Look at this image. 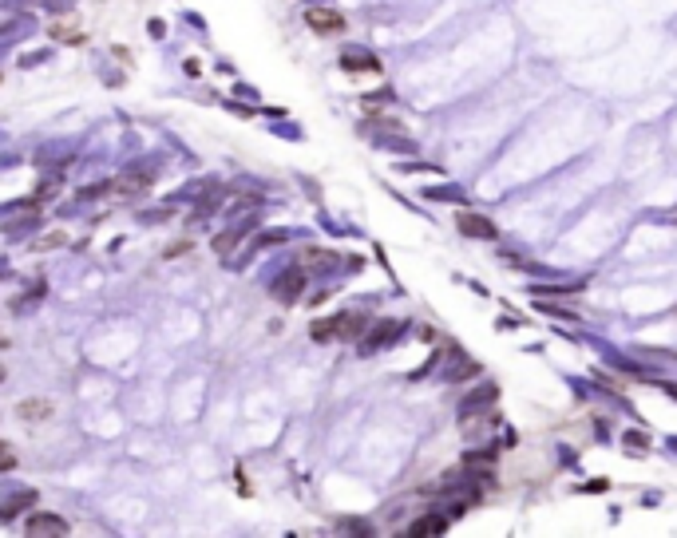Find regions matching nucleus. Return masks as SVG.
Instances as JSON below:
<instances>
[{
  "instance_id": "nucleus-10",
  "label": "nucleus",
  "mask_w": 677,
  "mask_h": 538,
  "mask_svg": "<svg viewBox=\"0 0 677 538\" xmlns=\"http://www.w3.org/2000/svg\"><path fill=\"white\" fill-rule=\"evenodd\" d=\"M52 400H20V408H16V416L28 419V424H44V419L52 416Z\"/></svg>"
},
{
  "instance_id": "nucleus-5",
  "label": "nucleus",
  "mask_w": 677,
  "mask_h": 538,
  "mask_svg": "<svg viewBox=\"0 0 677 538\" xmlns=\"http://www.w3.org/2000/svg\"><path fill=\"white\" fill-rule=\"evenodd\" d=\"M495 400H499L495 384H479L476 392H468V396L459 400V419H471L479 408H488V404H495Z\"/></svg>"
},
{
  "instance_id": "nucleus-15",
  "label": "nucleus",
  "mask_w": 677,
  "mask_h": 538,
  "mask_svg": "<svg viewBox=\"0 0 677 538\" xmlns=\"http://www.w3.org/2000/svg\"><path fill=\"white\" fill-rule=\"evenodd\" d=\"M313 340H337V333H333V317H321V321H313Z\"/></svg>"
},
{
  "instance_id": "nucleus-12",
  "label": "nucleus",
  "mask_w": 677,
  "mask_h": 538,
  "mask_svg": "<svg viewBox=\"0 0 677 538\" xmlns=\"http://www.w3.org/2000/svg\"><path fill=\"white\" fill-rule=\"evenodd\" d=\"M246 226H249V222H242V226H234V229H230V234H218V238H214V253H222V258H226L230 249L238 246V238H242V234H246Z\"/></svg>"
},
{
  "instance_id": "nucleus-14",
  "label": "nucleus",
  "mask_w": 677,
  "mask_h": 538,
  "mask_svg": "<svg viewBox=\"0 0 677 538\" xmlns=\"http://www.w3.org/2000/svg\"><path fill=\"white\" fill-rule=\"evenodd\" d=\"M151 186V174H127V179H119V194H139V190Z\"/></svg>"
},
{
  "instance_id": "nucleus-3",
  "label": "nucleus",
  "mask_w": 677,
  "mask_h": 538,
  "mask_svg": "<svg viewBox=\"0 0 677 538\" xmlns=\"http://www.w3.org/2000/svg\"><path fill=\"white\" fill-rule=\"evenodd\" d=\"M301 289H305V269H285V273L273 281V297H278L281 305L301 301Z\"/></svg>"
},
{
  "instance_id": "nucleus-6",
  "label": "nucleus",
  "mask_w": 677,
  "mask_h": 538,
  "mask_svg": "<svg viewBox=\"0 0 677 538\" xmlns=\"http://www.w3.org/2000/svg\"><path fill=\"white\" fill-rule=\"evenodd\" d=\"M365 329H369V317H365V313H337V317H333L337 340H360Z\"/></svg>"
},
{
  "instance_id": "nucleus-17",
  "label": "nucleus",
  "mask_w": 677,
  "mask_h": 538,
  "mask_svg": "<svg viewBox=\"0 0 677 538\" xmlns=\"http://www.w3.org/2000/svg\"><path fill=\"white\" fill-rule=\"evenodd\" d=\"M52 36H56V40H68V44H83V32H64V28H52Z\"/></svg>"
},
{
  "instance_id": "nucleus-13",
  "label": "nucleus",
  "mask_w": 677,
  "mask_h": 538,
  "mask_svg": "<svg viewBox=\"0 0 677 538\" xmlns=\"http://www.w3.org/2000/svg\"><path fill=\"white\" fill-rule=\"evenodd\" d=\"M464 467H495V448L468 451V455H464Z\"/></svg>"
},
{
  "instance_id": "nucleus-16",
  "label": "nucleus",
  "mask_w": 677,
  "mask_h": 538,
  "mask_svg": "<svg viewBox=\"0 0 677 538\" xmlns=\"http://www.w3.org/2000/svg\"><path fill=\"white\" fill-rule=\"evenodd\" d=\"M622 439H626L630 448H637V451H642V448H649V436H646V431H626Z\"/></svg>"
},
{
  "instance_id": "nucleus-19",
  "label": "nucleus",
  "mask_w": 677,
  "mask_h": 538,
  "mask_svg": "<svg viewBox=\"0 0 677 538\" xmlns=\"http://www.w3.org/2000/svg\"><path fill=\"white\" fill-rule=\"evenodd\" d=\"M12 467H16V459H12L8 451L0 448V471H12Z\"/></svg>"
},
{
  "instance_id": "nucleus-18",
  "label": "nucleus",
  "mask_w": 677,
  "mask_h": 538,
  "mask_svg": "<svg viewBox=\"0 0 677 538\" xmlns=\"http://www.w3.org/2000/svg\"><path fill=\"white\" fill-rule=\"evenodd\" d=\"M187 249H190V241H175V246H167L163 258H179V253H187Z\"/></svg>"
},
{
  "instance_id": "nucleus-7",
  "label": "nucleus",
  "mask_w": 677,
  "mask_h": 538,
  "mask_svg": "<svg viewBox=\"0 0 677 538\" xmlns=\"http://www.w3.org/2000/svg\"><path fill=\"white\" fill-rule=\"evenodd\" d=\"M341 68H345V71H380V60L372 56V52L345 48V52H341Z\"/></svg>"
},
{
  "instance_id": "nucleus-2",
  "label": "nucleus",
  "mask_w": 677,
  "mask_h": 538,
  "mask_svg": "<svg viewBox=\"0 0 677 538\" xmlns=\"http://www.w3.org/2000/svg\"><path fill=\"white\" fill-rule=\"evenodd\" d=\"M456 226H459V234H468V238H479V241H495V238H499L495 222L483 218V214H471V210L456 214Z\"/></svg>"
},
{
  "instance_id": "nucleus-9",
  "label": "nucleus",
  "mask_w": 677,
  "mask_h": 538,
  "mask_svg": "<svg viewBox=\"0 0 677 538\" xmlns=\"http://www.w3.org/2000/svg\"><path fill=\"white\" fill-rule=\"evenodd\" d=\"M28 534H68V522L60 515H32L28 518Z\"/></svg>"
},
{
  "instance_id": "nucleus-1",
  "label": "nucleus",
  "mask_w": 677,
  "mask_h": 538,
  "mask_svg": "<svg viewBox=\"0 0 677 538\" xmlns=\"http://www.w3.org/2000/svg\"><path fill=\"white\" fill-rule=\"evenodd\" d=\"M305 24L317 32V36H341V32H345V16H341L337 8H325V4L309 8L305 12Z\"/></svg>"
},
{
  "instance_id": "nucleus-4",
  "label": "nucleus",
  "mask_w": 677,
  "mask_h": 538,
  "mask_svg": "<svg viewBox=\"0 0 677 538\" xmlns=\"http://www.w3.org/2000/svg\"><path fill=\"white\" fill-rule=\"evenodd\" d=\"M400 337V321H380V325H372L365 337H360V352L369 357V352L384 349V345H392V340Z\"/></svg>"
},
{
  "instance_id": "nucleus-11",
  "label": "nucleus",
  "mask_w": 677,
  "mask_h": 538,
  "mask_svg": "<svg viewBox=\"0 0 677 538\" xmlns=\"http://www.w3.org/2000/svg\"><path fill=\"white\" fill-rule=\"evenodd\" d=\"M444 530H448V518H444V515H420L416 522L408 527V534L412 538H424V534H444Z\"/></svg>"
},
{
  "instance_id": "nucleus-8",
  "label": "nucleus",
  "mask_w": 677,
  "mask_h": 538,
  "mask_svg": "<svg viewBox=\"0 0 677 538\" xmlns=\"http://www.w3.org/2000/svg\"><path fill=\"white\" fill-rule=\"evenodd\" d=\"M32 507H36V491H20V495H12V498L0 503V518L12 522L16 515H24V510H32Z\"/></svg>"
}]
</instances>
